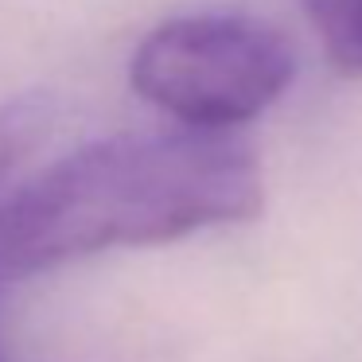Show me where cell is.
<instances>
[{
    "instance_id": "1",
    "label": "cell",
    "mask_w": 362,
    "mask_h": 362,
    "mask_svg": "<svg viewBox=\"0 0 362 362\" xmlns=\"http://www.w3.org/2000/svg\"><path fill=\"white\" fill-rule=\"evenodd\" d=\"M261 206L265 175L250 144L175 125L94 141L0 199V245L24 281L105 250L238 226Z\"/></svg>"
},
{
    "instance_id": "2",
    "label": "cell",
    "mask_w": 362,
    "mask_h": 362,
    "mask_svg": "<svg viewBox=\"0 0 362 362\" xmlns=\"http://www.w3.org/2000/svg\"><path fill=\"white\" fill-rule=\"evenodd\" d=\"M296 74L273 24L245 12H187L156 24L129 59V86L180 129L234 133L269 110Z\"/></svg>"
},
{
    "instance_id": "3",
    "label": "cell",
    "mask_w": 362,
    "mask_h": 362,
    "mask_svg": "<svg viewBox=\"0 0 362 362\" xmlns=\"http://www.w3.org/2000/svg\"><path fill=\"white\" fill-rule=\"evenodd\" d=\"M339 74H362V0H300Z\"/></svg>"
},
{
    "instance_id": "4",
    "label": "cell",
    "mask_w": 362,
    "mask_h": 362,
    "mask_svg": "<svg viewBox=\"0 0 362 362\" xmlns=\"http://www.w3.org/2000/svg\"><path fill=\"white\" fill-rule=\"evenodd\" d=\"M35 129H40V117H35L32 102H16L8 110H0V175L16 164L20 152H28Z\"/></svg>"
}]
</instances>
